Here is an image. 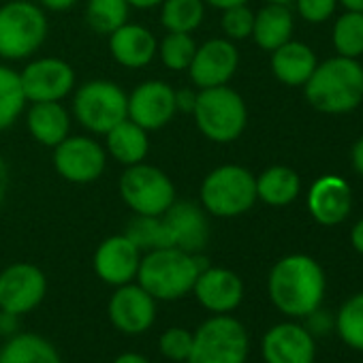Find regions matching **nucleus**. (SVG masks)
<instances>
[{"label":"nucleus","mask_w":363,"mask_h":363,"mask_svg":"<svg viewBox=\"0 0 363 363\" xmlns=\"http://www.w3.org/2000/svg\"><path fill=\"white\" fill-rule=\"evenodd\" d=\"M325 272L308 255H286L274 263L267 276V295L286 316L301 318L320 310L325 299Z\"/></svg>","instance_id":"f257e3e1"},{"label":"nucleus","mask_w":363,"mask_h":363,"mask_svg":"<svg viewBox=\"0 0 363 363\" xmlns=\"http://www.w3.org/2000/svg\"><path fill=\"white\" fill-rule=\"evenodd\" d=\"M208 265L210 261L203 255H191L167 246L143 252L137 282L156 301H177L193 293L199 272Z\"/></svg>","instance_id":"f03ea898"},{"label":"nucleus","mask_w":363,"mask_h":363,"mask_svg":"<svg viewBox=\"0 0 363 363\" xmlns=\"http://www.w3.org/2000/svg\"><path fill=\"white\" fill-rule=\"evenodd\" d=\"M303 92L320 113H348L363 103V67L357 58H329L316 65Z\"/></svg>","instance_id":"7ed1b4c3"},{"label":"nucleus","mask_w":363,"mask_h":363,"mask_svg":"<svg viewBox=\"0 0 363 363\" xmlns=\"http://www.w3.org/2000/svg\"><path fill=\"white\" fill-rule=\"evenodd\" d=\"M199 203L208 216L238 218L257 203V177L242 164H220L203 177Z\"/></svg>","instance_id":"20e7f679"},{"label":"nucleus","mask_w":363,"mask_h":363,"mask_svg":"<svg viewBox=\"0 0 363 363\" xmlns=\"http://www.w3.org/2000/svg\"><path fill=\"white\" fill-rule=\"evenodd\" d=\"M50 22L33 0H9L0 7V60H28L45 43Z\"/></svg>","instance_id":"39448f33"},{"label":"nucleus","mask_w":363,"mask_h":363,"mask_svg":"<svg viewBox=\"0 0 363 363\" xmlns=\"http://www.w3.org/2000/svg\"><path fill=\"white\" fill-rule=\"evenodd\" d=\"M199 133L212 143H233L248 124V107L242 94L227 86L199 90L197 105L191 113Z\"/></svg>","instance_id":"423d86ee"},{"label":"nucleus","mask_w":363,"mask_h":363,"mask_svg":"<svg viewBox=\"0 0 363 363\" xmlns=\"http://www.w3.org/2000/svg\"><path fill=\"white\" fill-rule=\"evenodd\" d=\"M71 113L90 135H105L128 116V94L111 79H90L73 90Z\"/></svg>","instance_id":"0eeeda50"},{"label":"nucleus","mask_w":363,"mask_h":363,"mask_svg":"<svg viewBox=\"0 0 363 363\" xmlns=\"http://www.w3.org/2000/svg\"><path fill=\"white\" fill-rule=\"evenodd\" d=\"M250 335L231 314H212L193 331L189 363H246Z\"/></svg>","instance_id":"6e6552de"},{"label":"nucleus","mask_w":363,"mask_h":363,"mask_svg":"<svg viewBox=\"0 0 363 363\" xmlns=\"http://www.w3.org/2000/svg\"><path fill=\"white\" fill-rule=\"evenodd\" d=\"M120 197L133 214L162 216L177 199L173 179L158 167L143 162L124 169L118 182Z\"/></svg>","instance_id":"1a4fd4ad"},{"label":"nucleus","mask_w":363,"mask_h":363,"mask_svg":"<svg viewBox=\"0 0 363 363\" xmlns=\"http://www.w3.org/2000/svg\"><path fill=\"white\" fill-rule=\"evenodd\" d=\"M107 167L105 145L92 135H69L54 147V169L71 184H92Z\"/></svg>","instance_id":"9d476101"},{"label":"nucleus","mask_w":363,"mask_h":363,"mask_svg":"<svg viewBox=\"0 0 363 363\" xmlns=\"http://www.w3.org/2000/svg\"><path fill=\"white\" fill-rule=\"evenodd\" d=\"M48 295V278L41 267L28 261L0 269V310L24 316L35 312Z\"/></svg>","instance_id":"9b49d317"},{"label":"nucleus","mask_w":363,"mask_h":363,"mask_svg":"<svg viewBox=\"0 0 363 363\" xmlns=\"http://www.w3.org/2000/svg\"><path fill=\"white\" fill-rule=\"evenodd\" d=\"M22 88L28 103L65 101L75 90L73 67L58 56H41L20 71Z\"/></svg>","instance_id":"f8f14e48"},{"label":"nucleus","mask_w":363,"mask_h":363,"mask_svg":"<svg viewBox=\"0 0 363 363\" xmlns=\"http://www.w3.org/2000/svg\"><path fill=\"white\" fill-rule=\"evenodd\" d=\"M156 312L158 301L137 280L116 286L107 303L111 325L124 335H141L152 329Z\"/></svg>","instance_id":"ddd939ff"},{"label":"nucleus","mask_w":363,"mask_h":363,"mask_svg":"<svg viewBox=\"0 0 363 363\" xmlns=\"http://www.w3.org/2000/svg\"><path fill=\"white\" fill-rule=\"evenodd\" d=\"M175 88L162 79H145L128 94V120L141 128L160 130L175 118Z\"/></svg>","instance_id":"4468645a"},{"label":"nucleus","mask_w":363,"mask_h":363,"mask_svg":"<svg viewBox=\"0 0 363 363\" xmlns=\"http://www.w3.org/2000/svg\"><path fill=\"white\" fill-rule=\"evenodd\" d=\"M240 67V52L233 41L225 37L208 39L197 45L195 58L189 67V75L195 88H216L227 86Z\"/></svg>","instance_id":"2eb2a0df"},{"label":"nucleus","mask_w":363,"mask_h":363,"mask_svg":"<svg viewBox=\"0 0 363 363\" xmlns=\"http://www.w3.org/2000/svg\"><path fill=\"white\" fill-rule=\"evenodd\" d=\"M160 218L167 229L169 246L191 255H201L206 250L210 242V218L201 203L175 199Z\"/></svg>","instance_id":"dca6fc26"},{"label":"nucleus","mask_w":363,"mask_h":363,"mask_svg":"<svg viewBox=\"0 0 363 363\" xmlns=\"http://www.w3.org/2000/svg\"><path fill=\"white\" fill-rule=\"evenodd\" d=\"M141 257L143 252L124 233H118L105 238L96 246L92 257V267L101 282L116 289L137 280Z\"/></svg>","instance_id":"f3484780"},{"label":"nucleus","mask_w":363,"mask_h":363,"mask_svg":"<svg viewBox=\"0 0 363 363\" xmlns=\"http://www.w3.org/2000/svg\"><path fill=\"white\" fill-rule=\"evenodd\" d=\"M193 295L210 314H231L244 301V280L229 267L208 265L199 272Z\"/></svg>","instance_id":"a211bd4d"},{"label":"nucleus","mask_w":363,"mask_h":363,"mask_svg":"<svg viewBox=\"0 0 363 363\" xmlns=\"http://www.w3.org/2000/svg\"><path fill=\"white\" fill-rule=\"evenodd\" d=\"M261 354L265 363H314V333L299 323H278L265 331Z\"/></svg>","instance_id":"6ab92c4d"},{"label":"nucleus","mask_w":363,"mask_h":363,"mask_svg":"<svg viewBox=\"0 0 363 363\" xmlns=\"http://www.w3.org/2000/svg\"><path fill=\"white\" fill-rule=\"evenodd\" d=\"M352 208V193L348 182L340 175H320L308 191V210L323 227L344 223Z\"/></svg>","instance_id":"aec40b11"},{"label":"nucleus","mask_w":363,"mask_h":363,"mask_svg":"<svg viewBox=\"0 0 363 363\" xmlns=\"http://www.w3.org/2000/svg\"><path fill=\"white\" fill-rule=\"evenodd\" d=\"M111 58L124 69H145L154 62L158 41L154 33L141 24L126 22L107 37Z\"/></svg>","instance_id":"412c9836"},{"label":"nucleus","mask_w":363,"mask_h":363,"mask_svg":"<svg viewBox=\"0 0 363 363\" xmlns=\"http://www.w3.org/2000/svg\"><path fill=\"white\" fill-rule=\"evenodd\" d=\"M26 128L37 143L54 150L71 135V111L62 101L30 103L26 109Z\"/></svg>","instance_id":"4be33fe9"},{"label":"nucleus","mask_w":363,"mask_h":363,"mask_svg":"<svg viewBox=\"0 0 363 363\" xmlns=\"http://www.w3.org/2000/svg\"><path fill=\"white\" fill-rule=\"evenodd\" d=\"M316 56L312 48L301 41H286L272 52V73L286 86H303L316 69Z\"/></svg>","instance_id":"5701e85b"},{"label":"nucleus","mask_w":363,"mask_h":363,"mask_svg":"<svg viewBox=\"0 0 363 363\" xmlns=\"http://www.w3.org/2000/svg\"><path fill=\"white\" fill-rule=\"evenodd\" d=\"M103 137H105V152H107V156H111L116 162H120L124 167L143 162L147 158V152H150L147 130L141 128L139 124H135L128 118L122 120L120 124H116Z\"/></svg>","instance_id":"b1692460"},{"label":"nucleus","mask_w":363,"mask_h":363,"mask_svg":"<svg viewBox=\"0 0 363 363\" xmlns=\"http://www.w3.org/2000/svg\"><path fill=\"white\" fill-rule=\"evenodd\" d=\"M293 28H295V20L289 5L267 3L263 9L255 13L252 39L261 50L274 52L286 41H291Z\"/></svg>","instance_id":"393cba45"},{"label":"nucleus","mask_w":363,"mask_h":363,"mask_svg":"<svg viewBox=\"0 0 363 363\" xmlns=\"http://www.w3.org/2000/svg\"><path fill=\"white\" fill-rule=\"evenodd\" d=\"M0 363H62V357L48 337L18 331L0 346Z\"/></svg>","instance_id":"a878e982"},{"label":"nucleus","mask_w":363,"mask_h":363,"mask_svg":"<svg viewBox=\"0 0 363 363\" xmlns=\"http://www.w3.org/2000/svg\"><path fill=\"white\" fill-rule=\"evenodd\" d=\"M301 191V179L295 169L284 164L267 167L257 177V199L272 206V208H284L291 206Z\"/></svg>","instance_id":"bb28decb"},{"label":"nucleus","mask_w":363,"mask_h":363,"mask_svg":"<svg viewBox=\"0 0 363 363\" xmlns=\"http://www.w3.org/2000/svg\"><path fill=\"white\" fill-rule=\"evenodd\" d=\"M206 20L203 0H162L160 24L167 33L193 35Z\"/></svg>","instance_id":"cd10ccee"},{"label":"nucleus","mask_w":363,"mask_h":363,"mask_svg":"<svg viewBox=\"0 0 363 363\" xmlns=\"http://www.w3.org/2000/svg\"><path fill=\"white\" fill-rule=\"evenodd\" d=\"M26 94L22 88L20 71L0 62V133L11 128L26 111Z\"/></svg>","instance_id":"c85d7f7f"},{"label":"nucleus","mask_w":363,"mask_h":363,"mask_svg":"<svg viewBox=\"0 0 363 363\" xmlns=\"http://www.w3.org/2000/svg\"><path fill=\"white\" fill-rule=\"evenodd\" d=\"M130 7L126 0H88L86 24L92 33L109 37L122 24L128 22Z\"/></svg>","instance_id":"c756f323"},{"label":"nucleus","mask_w":363,"mask_h":363,"mask_svg":"<svg viewBox=\"0 0 363 363\" xmlns=\"http://www.w3.org/2000/svg\"><path fill=\"white\" fill-rule=\"evenodd\" d=\"M197 52V43L193 35L186 33H167L158 41L156 56L160 58L162 67L169 71H189Z\"/></svg>","instance_id":"7c9ffc66"},{"label":"nucleus","mask_w":363,"mask_h":363,"mask_svg":"<svg viewBox=\"0 0 363 363\" xmlns=\"http://www.w3.org/2000/svg\"><path fill=\"white\" fill-rule=\"evenodd\" d=\"M124 235L141 252H150V250H158V248H167L169 246L167 229H164L160 216H141V214H135L128 220Z\"/></svg>","instance_id":"2f4dec72"},{"label":"nucleus","mask_w":363,"mask_h":363,"mask_svg":"<svg viewBox=\"0 0 363 363\" xmlns=\"http://www.w3.org/2000/svg\"><path fill=\"white\" fill-rule=\"evenodd\" d=\"M333 48L337 56H346V58L363 56V13L346 11L335 20Z\"/></svg>","instance_id":"473e14b6"},{"label":"nucleus","mask_w":363,"mask_h":363,"mask_svg":"<svg viewBox=\"0 0 363 363\" xmlns=\"http://www.w3.org/2000/svg\"><path fill=\"white\" fill-rule=\"evenodd\" d=\"M335 329L346 346L363 352V293H357L342 303L335 316Z\"/></svg>","instance_id":"72a5a7b5"},{"label":"nucleus","mask_w":363,"mask_h":363,"mask_svg":"<svg viewBox=\"0 0 363 363\" xmlns=\"http://www.w3.org/2000/svg\"><path fill=\"white\" fill-rule=\"evenodd\" d=\"M158 350L167 361L186 363L193 352V331L186 327H169L158 335Z\"/></svg>","instance_id":"f704fd0d"},{"label":"nucleus","mask_w":363,"mask_h":363,"mask_svg":"<svg viewBox=\"0 0 363 363\" xmlns=\"http://www.w3.org/2000/svg\"><path fill=\"white\" fill-rule=\"evenodd\" d=\"M252 26H255V11L248 5H238V7L223 11L220 28L225 33V39L233 43L246 41L252 37Z\"/></svg>","instance_id":"c9c22d12"},{"label":"nucleus","mask_w":363,"mask_h":363,"mask_svg":"<svg viewBox=\"0 0 363 363\" xmlns=\"http://www.w3.org/2000/svg\"><path fill=\"white\" fill-rule=\"evenodd\" d=\"M293 3L297 5L301 20L308 24H323L333 16L337 0H293Z\"/></svg>","instance_id":"e433bc0d"},{"label":"nucleus","mask_w":363,"mask_h":363,"mask_svg":"<svg viewBox=\"0 0 363 363\" xmlns=\"http://www.w3.org/2000/svg\"><path fill=\"white\" fill-rule=\"evenodd\" d=\"M197 96H199V88H177L175 90V109L177 113H193L195 105H197Z\"/></svg>","instance_id":"4c0bfd02"},{"label":"nucleus","mask_w":363,"mask_h":363,"mask_svg":"<svg viewBox=\"0 0 363 363\" xmlns=\"http://www.w3.org/2000/svg\"><path fill=\"white\" fill-rule=\"evenodd\" d=\"M20 318L22 316H18V314L0 310V335H3V337L16 335L20 331Z\"/></svg>","instance_id":"58836bf2"},{"label":"nucleus","mask_w":363,"mask_h":363,"mask_svg":"<svg viewBox=\"0 0 363 363\" xmlns=\"http://www.w3.org/2000/svg\"><path fill=\"white\" fill-rule=\"evenodd\" d=\"M37 3L45 9V11H54V13H62L73 9L79 0H37Z\"/></svg>","instance_id":"ea45409f"},{"label":"nucleus","mask_w":363,"mask_h":363,"mask_svg":"<svg viewBox=\"0 0 363 363\" xmlns=\"http://www.w3.org/2000/svg\"><path fill=\"white\" fill-rule=\"evenodd\" d=\"M7 189H9V164L3 158V154H0V208H3V203H5Z\"/></svg>","instance_id":"a19ab883"},{"label":"nucleus","mask_w":363,"mask_h":363,"mask_svg":"<svg viewBox=\"0 0 363 363\" xmlns=\"http://www.w3.org/2000/svg\"><path fill=\"white\" fill-rule=\"evenodd\" d=\"M350 160H352V167L354 171L363 177V137L357 139V143L352 145V152H350Z\"/></svg>","instance_id":"79ce46f5"},{"label":"nucleus","mask_w":363,"mask_h":363,"mask_svg":"<svg viewBox=\"0 0 363 363\" xmlns=\"http://www.w3.org/2000/svg\"><path fill=\"white\" fill-rule=\"evenodd\" d=\"M350 244H352V248L359 255H363V218L352 227V231H350Z\"/></svg>","instance_id":"37998d69"},{"label":"nucleus","mask_w":363,"mask_h":363,"mask_svg":"<svg viewBox=\"0 0 363 363\" xmlns=\"http://www.w3.org/2000/svg\"><path fill=\"white\" fill-rule=\"evenodd\" d=\"M203 3H206V7L225 11V9H231V7H238V5H248V0H203Z\"/></svg>","instance_id":"c03bdc74"},{"label":"nucleus","mask_w":363,"mask_h":363,"mask_svg":"<svg viewBox=\"0 0 363 363\" xmlns=\"http://www.w3.org/2000/svg\"><path fill=\"white\" fill-rule=\"evenodd\" d=\"M111 363H150V359L135 350H128V352H120Z\"/></svg>","instance_id":"a18cd8bd"},{"label":"nucleus","mask_w":363,"mask_h":363,"mask_svg":"<svg viewBox=\"0 0 363 363\" xmlns=\"http://www.w3.org/2000/svg\"><path fill=\"white\" fill-rule=\"evenodd\" d=\"M130 9H139V11H150V9H156L160 7L162 0H126Z\"/></svg>","instance_id":"49530a36"},{"label":"nucleus","mask_w":363,"mask_h":363,"mask_svg":"<svg viewBox=\"0 0 363 363\" xmlns=\"http://www.w3.org/2000/svg\"><path fill=\"white\" fill-rule=\"evenodd\" d=\"M342 3V7L346 11H357V13H363V0H337Z\"/></svg>","instance_id":"de8ad7c7"},{"label":"nucleus","mask_w":363,"mask_h":363,"mask_svg":"<svg viewBox=\"0 0 363 363\" xmlns=\"http://www.w3.org/2000/svg\"><path fill=\"white\" fill-rule=\"evenodd\" d=\"M265 3H278V5H289L293 0H265Z\"/></svg>","instance_id":"09e8293b"},{"label":"nucleus","mask_w":363,"mask_h":363,"mask_svg":"<svg viewBox=\"0 0 363 363\" xmlns=\"http://www.w3.org/2000/svg\"><path fill=\"white\" fill-rule=\"evenodd\" d=\"M186 363H189V361H186Z\"/></svg>","instance_id":"8fccbe9b"},{"label":"nucleus","mask_w":363,"mask_h":363,"mask_svg":"<svg viewBox=\"0 0 363 363\" xmlns=\"http://www.w3.org/2000/svg\"><path fill=\"white\" fill-rule=\"evenodd\" d=\"M361 105H363V103H361Z\"/></svg>","instance_id":"3c124183"}]
</instances>
